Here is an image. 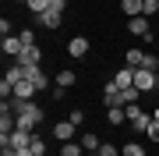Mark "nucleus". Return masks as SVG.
<instances>
[{
	"instance_id": "obj_1",
	"label": "nucleus",
	"mask_w": 159,
	"mask_h": 156,
	"mask_svg": "<svg viewBox=\"0 0 159 156\" xmlns=\"http://www.w3.org/2000/svg\"><path fill=\"white\" fill-rule=\"evenodd\" d=\"M43 106H35V103H29V106H25L21 110V114H18V128H29V131H35V128H39L43 124Z\"/></svg>"
},
{
	"instance_id": "obj_2",
	"label": "nucleus",
	"mask_w": 159,
	"mask_h": 156,
	"mask_svg": "<svg viewBox=\"0 0 159 156\" xmlns=\"http://www.w3.org/2000/svg\"><path fill=\"white\" fill-rule=\"evenodd\" d=\"M156 85H159L156 71H148V68H134V89H138V92H152Z\"/></svg>"
},
{
	"instance_id": "obj_3",
	"label": "nucleus",
	"mask_w": 159,
	"mask_h": 156,
	"mask_svg": "<svg viewBox=\"0 0 159 156\" xmlns=\"http://www.w3.org/2000/svg\"><path fill=\"white\" fill-rule=\"evenodd\" d=\"M127 29H131V35H138V39H145V43H152V21H148L145 14H138V18H131V21H127Z\"/></svg>"
},
{
	"instance_id": "obj_4",
	"label": "nucleus",
	"mask_w": 159,
	"mask_h": 156,
	"mask_svg": "<svg viewBox=\"0 0 159 156\" xmlns=\"http://www.w3.org/2000/svg\"><path fill=\"white\" fill-rule=\"evenodd\" d=\"M0 50L7 53V57H21V50H25V43H21V35H4V39H0Z\"/></svg>"
},
{
	"instance_id": "obj_5",
	"label": "nucleus",
	"mask_w": 159,
	"mask_h": 156,
	"mask_svg": "<svg viewBox=\"0 0 159 156\" xmlns=\"http://www.w3.org/2000/svg\"><path fill=\"white\" fill-rule=\"evenodd\" d=\"M39 60H43V50H39V46H25L21 57H18L21 68H39Z\"/></svg>"
},
{
	"instance_id": "obj_6",
	"label": "nucleus",
	"mask_w": 159,
	"mask_h": 156,
	"mask_svg": "<svg viewBox=\"0 0 159 156\" xmlns=\"http://www.w3.org/2000/svg\"><path fill=\"white\" fill-rule=\"evenodd\" d=\"M25 78H29L32 85L39 89V92H43V89H50V78H46V71H43V68H25Z\"/></svg>"
},
{
	"instance_id": "obj_7",
	"label": "nucleus",
	"mask_w": 159,
	"mask_h": 156,
	"mask_svg": "<svg viewBox=\"0 0 159 156\" xmlns=\"http://www.w3.org/2000/svg\"><path fill=\"white\" fill-rule=\"evenodd\" d=\"M102 103H106V106H124V99H120V85H117V82H110V85L102 89Z\"/></svg>"
},
{
	"instance_id": "obj_8",
	"label": "nucleus",
	"mask_w": 159,
	"mask_h": 156,
	"mask_svg": "<svg viewBox=\"0 0 159 156\" xmlns=\"http://www.w3.org/2000/svg\"><path fill=\"white\" fill-rule=\"evenodd\" d=\"M53 135H57L60 142H74V135H78V128H74L71 121H60V124H53Z\"/></svg>"
},
{
	"instance_id": "obj_9",
	"label": "nucleus",
	"mask_w": 159,
	"mask_h": 156,
	"mask_svg": "<svg viewBox=\"0 0 159 156\" xmlns=\"http://www.w3.org/2000/svg\"><path fill=\"white\" fill-rule=\"evenodd\" d=\"M67 53H71L74 60H78V57H85V53H89V39H85V35H74V39L67 43Z\"/></svg>"
},
{
	"instance_id": "obj_10",
	"label": "nucleus",
	"mask_w": 159,
	"mask_h": 156,
	"mask_svg": "<svg viewBox=\"0 0 159 156\" xmlns=\"http://www.w3.org/2000/svg\"><path fill=\"white\" fill-rule=\"evenodd\" d=\"M32 92H39V89H35L29 78H21V82L14 85V96H11V99H32Z\"/></svg>"
},
{
	"instance_id": "obj_11",
	"label": "nucleus",
	"mask_w": 159,
	"mask_h": 156,
	"mask_svg": "<svg viewBox=\"0 0 159 156\" xmlns=\"http://www.w3.org/2000/svg\"><path fill=\"white\" fill-rule=\"evenodd\" d=\"M39 21L46 25V29H60V21H64V11H53V7H50V11H43V14H39Z\"/></svg>"
},
{
	"instance_id": "obj_12",
	"label": "nucleus",
	"mask_w": 159,
	"mask_h": 156,
	"mask_svg": "<svg viewBox=\"0 0 159 156\" xmlns=\"http://www.w3.org/2000/svg\"><path fill=\"white\" fill-rule=\"evenodd\" d=\"M78 142H81V149H85V153H99V145H102L96 131H85V135H81Z\"/></svg>"
},
{
	"instance_id": "obj_13",
	"label": "nucleus",
	"mask_w": 159,
	"mask_h": 156,
	"mask_svg": "<svg viewBox=\"0 0 159 156\" xmlns=\"http://www.w3.org/2000/svg\"><path fill=\"white\" fill-rule=\"evenodd\" d=\"M113 82H117L120 89H131V85H134V68H120Z\"/></svg>"
},
{
	"instance_id": "obj_14",
	"label": "nucleus",
	"mask_w": 159,
	"mask_h": 156,
	"mask_svg": "<svg viewBox=\"0 0 159 156\" xmlns=\"http://www.w3.org/2000/svg\"><path fill=\"white\" fill-rule=\"evenodd\" d=\"M53 82H57V85H64V89H71L74 82H78V75H74V71H67V68H64V71H57V75H53Z\"/></svg>"
},
{
	"instance_id": "obj_15",
	"label": "nucleus",
	"mask_w": 159,
	"mask_h": 156,
	"mask_svg": "<svg viewBox=\"0 0 159 156\" xmlns=\"http://www.w3.org/2000/svg\"><path fill=\"white\" fill-rule=\"evenodd\" d=\"M148 124H152V114H138L134 121H131V128H134L138 135H145V131H148Z\"/></svg>"
},
{
	"instance_id": "obj_16",
	"label": "nucleus",
	"mask_w": 159,
	"mask_h": 156,
	"mask_svg": "<svg viewBox=\"0 0 159 156\" xmlns=\"http://www.w3.org/2000/svg\"><path fill=\"white\" fill-rule=\"evenodd\" d=\"M120 7H124L127 18H138V14H142V0H120Z\"/></svg>"
},
{
	"instance_id": "obj_17",
	"label": "nucleus",
	"mask_w": 159,
	"mask_h": 156,
	"mask_svg": "<svg viewBox=\"0 0 159 156\" xmlns=\"http://www.w3.org/2000/svg\"><path fill=\"white\" fill-rule=\"evenodd\" d=\"M106 121H110V124H124V121H127L124 106H110V110H106Z\"/></svg>"
},
{
	"instance_id": "obj_18",
	"label": "nucleus",
	"mask_w": 159,
	"mask_h": 156,
	"mask_svg": "<svg viewBox=\"0 0 159 156\" xmlns=\"http://www.w3.org/2000/svg\"><path fill=\"white\" fill-rule=\"evenodd\" d=\"M124 60H127V68H142V64H145V53L142 50H127Z\"/></svg>"
},
{
	"instance_id": "obj_19",
	"label": "nucleus",
	"mask_w": 159,
	"mask_h": 156,
	"mask_svg": "<svg viewBox=\"0 0 159 156\" xmlns=\"http://www.w3.org/2000/svg\"><path fill=\"white\" fill-rule=\"evenodd\" d=\"M81 142H60V156H81Z\"/></svg>"
},
{
	"instance_id": "obj_20",
	"label": "nucleus",
	"mask_w": 159,
	"mask_h": 156,
	"mask_svg": "<svg viewBox=\"0 0 159 156\" xmlns=\"http://www.w3.org/2000/svg\"><path fill=\"white\" fill-rule=\"evenodd\" d=\"M25 4H29V11H32L35 18H39L43 11H50V0H25Z\"/></svg>"
},
{
	"instance_id": "obj_21",
	"label": "nucleus",
	"mask_w": 159,
	"mask_h": 156,
	"mask_svg": "<svg viewBox=\"0 0 159 156\" xmlns=\"http://www.w3.org/2000/svg\"><path fill=\"white\" fill-rule=\"evenodd\" d=\"M142 14L145 18H156L159 14V0H142Z\"/></svg>"
},
{
	"instance_id": "obj_22",
	"label": "nucleus",
	"mask_w": 159,
	"mask_h": 156,
	"mask_svg": "<svg viewBox=\"0 0 159 156\" xmlns=\"http://www.w3.org/2000/svg\"><path fill=\"white\" fill-rule=\"evenodd\" d=\"M138 96H142V92H138L134 85H131V89H120V99H124V106H127V103H138Z\"/></svg>"
},
{
	"instance_id": "obj_23",
	"label": "nucleus",
	"mask_w": 159,
	"mask_h": 156,
	"mask_svg": "<svg viewBox=\"0 0 159 156\" xmlns=\"http://www.w3.org/2000/svg\"><path fill=\"white\" fill-rule=\"evenodd\" d=\"M120 156H145V149H142L138 142H127L124 149H120Z\"/></svg>"
},
{
	"instance_id": "obj_24",
	"label": "nucleus",
	"mask_w": 159,
	"mask_h": 156,
	"mask_svg": "<svg viewBox=\"0 0 159 156\" xmlns=\"http://www.w3.org/2000/svg\"><path fill=\"white\" fill-rule=\"evenodd\" d=\"M67 121H71L74 128H81V124H85V110H78V106H74L71 114H67Z\"/></svg>"
},
{
	"instance_id": "obj_25",
	"label": "nucleus",
	"mask_w": 159,
	"mask_h": 156,
	"mask_svg": "<svg viewBox=\"0 0 159 156\" xmlns=\"http://www.w3.org/2000/svg\"><path fill=\"white\" fill-rule=\"evenodd\" d=\"M29 149H32V156H46V142L39 139V135H35V139H32V145H29Z\"/></svg>"
},
{
	"instance_id": "obj_26",
	"label": "nucleus",
	"mask_w": 159,
	"mask_h": 156,
	"mask_svg": "<svg viewBox=\"0 0 159 156\" xmlns=\"http://www.w3.org/2000/svg\"><path fill=\"white\" fill-rule=\"evenodd\" d=\"M124 114H127V121H134V117H138V114H145V110L138 106V103H127V106H124Z\"/></svg>"
},
{
	"instance_id": "obj_27",
	"label": "nucleus",
	"mask_w": 159,
	"mask_h": 156,
	"mask_svg": "<svg viewBox=\"0 0 159 156\" xmlns=\"http://www.w3.org/2000/svg\"><path fill=\"white\" fill-rule=\"evenodd\" d=\"M148 142H159V121H156V117H152V124H148Z\"/></svg>"
},
{
	"instance_id": "obj_28",
	"label": "nucleus",
	"mask_w": 159,
	"mask_h": 156,
	"mask_svg": "<svg viewBox=\"0 0 159 156\" xmlns=\"http://www.w3.org/2000/svg\"><path fill=\"white\" fill-rule=\"evenodd\" d=\"M0 35H14V25H11V18H0Z\"/></svg>"
},
{
	"instance_id": "obj_29",
	"label": "nucleus",
	"mask_w": 159,
	"mask_h": 156,
	"mask_svg": "<svg viewBox=\"0 0 159 156\" xmlns=\"http://www.w3.org/2000/svg\"><path fill=\"white\" fill-rule=\"evenodd\" d=\"M64 92H67L64 85H53V89H50V99H53V103H60V99H64Z\"/></svg>"
},
{
	"instance_id": "obj_30",
	"label": "nucleus",
	"mask_w": 159,
	"mask_h": 156,
	"mask_svg": "<svg viewBox=\"0 0 159 156\" xmlns=\"http://www.w3.org/2000/svg\"><path fill=\"white\" fill-rule=\"evenodd\" d=\"M142 68H148V71H156V68H159V57H156V53H145V64H142Z\"/></svg>"
},
{
	"instance_id": "obj_31",
	"label": "nucleus",
	"mask_w": 159,
	"mask_h": 156,
	"mask_svg": "<svg viewBox=\"0 0 159 156\" xmlns=\"http://www.w3.org/2000/svg\"><path fill=\"white\" fill-rule=\"evenodd\" d=\"M96 156H117V145H110V142H102V145H99V153H96Z\"/></svg>"
},
{
	"instance_id": "obj_32",
	"label": "nucleus",
	"mask_w": 159,
	"mask_h": 156,
	"mask_svg": "<svg viewBox=\"0 0 159 156\" xmlns=\"http://www.w3.org/2000/svg\"><path fill=\"white\" fill-rule=\"evenodd\" d=\"M18 35H21V43H25V46H35V35H32V32H18Z\"/></svg>"
},
{
	"instance_id": "obj_33",
	"label": "nucleus",
	"mask_w": 159,
	"mask_h": 156,
	"mask_svg": "<svg viewBox=\"0 0 159 156\" xmlns=\"http://www.w3.org/2000/svg\"><path fill=\"white\" fill-rule=\"evenodd\" d=\"M50 7H53V11H64V7H67V0H50Z\"/></svg>"
},
{
	"instance_id": "obj_34",
	"label": "nucleus",
	"mask_w": 159,
	"mask_h": 156,
	"mask_svg": "<svg viewBox=\"0 0 159 156\" xmlns=\"http://www.w3.org/2000/svg\"><path fill=\"white\" fill-rule=\"evenodd\" d=\"M14 156H32V149H14Z\"/></svg>"
},
{
	"instance_id": "obj_35",
	"label": "nucleus",
	"mask_w": 159,
	"mask_h": 156,
	"mask_svg": "<svg viewBox=\"0 0 159 156\" xmlns=\"http://www.w3.org/2000/svg\"><path fill=\"white\" fill-rule=\"evenodd\" d=\"M4 156H14V153H11V149H4Z\"/></svg>"
}]
</instances>
